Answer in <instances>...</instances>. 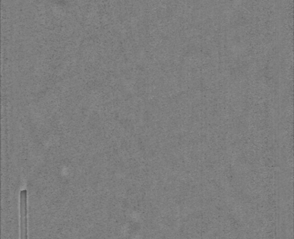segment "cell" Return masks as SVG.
<instances>
[{
	"mask_svg": "<svg viewBox=\"0 0 294 239\" xmlns=\"http://www.w3.org/2000/svg\"><path fill=\"white\" fill-rule=\"evenodd\" d=\"M27 191L20 193V212H21V238H27Z\"/></svg>",
	"mask_w": 294,
	"mask_h": 239,
	"instance_id": "obj_1",
	"label": "cell"
}]
</instances>
